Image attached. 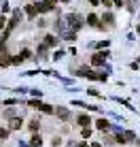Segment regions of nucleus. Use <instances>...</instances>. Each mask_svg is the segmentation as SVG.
Returning a JSON list of instances; mask_svg holds the SVG:
<instances>
[{
	"label": "nucleus",
	"instance_id": "23",
	"mask_svg": "<svg viewBox=\"0 0 140 147\" xmlns=\"http://www.w3.org/2000/svg\"><path fill=\"white\" fill-rule=\"evenodd\" d=\"M77 147H87V143H79Z\"/></svg>",
	"mask_w": 140,
	"mask_h": 147
},
{
	"label": "nucleus",
	"instance_id": "10",
	"mask_svg": "<svg viewBox=\"0 0 140 147\" xmlns=\"http://www.w3.org/2000/svg\"><path fill=\"white\" fill-rule=\"evenodd\" d=\"M26 13H28V17H34V15L38 13V7H28V9H26Z\"/></svg>",
	"mask_w": 140,
	"mask_h": 147
},
{
	"label": "nucleus",
	"instance_id": "22",
	"mask_svg": "<svg viewBox=\"0 0 140 147\" xmlns=\"http://www.w3.org/2000/svg\"><path fill=\"white\" fill-rule=\"evenodd\" d=\"M89 147H102V145H100V143H91V145H89Z\"/></svg>",
	"mask_w": 140,
	"mask_h": 147
},
{
	"label": "nucleus",
	"instance_id": "15",
	"mask_svg": "<svg viewBox=\"0 0 140 147\" xmlns=\"http://www.w3.org/2000/svg\"><path fill=\"white\" fill-rule=\"evenodd\" d=\"M113 19H115V17H113L111 13H106V15H104V22H106V24H113Z\"/></svg>",
	"mask_w": 140,
	"mask_h": 147
},
{
	"label": "nucleus",
	"instance_id": "19",
	"mask_svg": "<svg viewBox=\"0 0 140 147\" xmlns=\"http://www.w3.org/2000/svg\"><path fill=\"white\" fill-rule=\"evenodd\" d=\"M102 4H104V7H113V4H111V0H102Z\"/></svg>",
	"mask_w": 140,
	"mask_h": 147
},
{
	"label": "nucleus",
	"instance_id": "25",
	"mask_svg": "<svg viewBox=\"0 0 140 147\" xmlns=\"http://www.w3.org/2000/svg\"><path fill=\"white\" fill-rule=\"evenodd\" d=\"M59 2H68V0H59Z\"/></svg>",
	"mask_w": 140,
	"mask_h": 147
},
{
	"label": "nucleus",
	"instance_id": "3",
	"mask_svg": "<svg viewBox=\"0 0 140 147\" xmlns=\"http://www.w3.org/2000/svg\"><path fill=\"white\" fill-rule=\"evenodd\" d=\"M53 4H55V0H45V2H41V4H38V11H51V9H53Z\"/></svg>",
	"mask_w": 140,
	"mask_h": 147
},
{
	"label": "nucleus",
	"instance_id": "5",
	"mask_svg": "<svg viewBox=\"0 0 140 147\" xmlns=\"http://www.w3.org/2000/svg\"><path fill=\"white\" fill-rule=\"evenodd\" d=\"M96 126H98V130H108V128H111V124H108V119H98L96 121Z\"/></svg>",
	"mask_w": 140,
	"mask_h": 147
},
{
	"label": "nucleus",
	"instance_id": "11",
	"mask_svg": "<svg viewBox=\"0 0 140 147\" xmlns=\"http://www.w3.org/2000/svg\"><path fill=\"white\" fill-rule=\"evenodd\" d=\"M38 109H41L43 113H53V111H55L53 107H49V105H43V102H41V107H38Z\"/></svg>",
	"mask_w": 140,
	"mask_h": 147
},
{
	"label": "nucleus",
	"instance_id": "16",
	"mask_svg": "<svg viewBox=\"0 0 140 147\" xmlns=\"http://www.w3.org/2000/svg\"><path fill=\"white\" fill-rule=\"evenodd\" d=\"M4 115H7V117H13V115H15V109H7V111H4Z\"/></svg>",
	"mask_w": 140,
	"mask_h": 147
},
{
	"label": "nucleus",
	"instance_id": "24",
	"mask_svg": "<svg viewBox=\"0 0 140 147\" xmlns=\"http://www.w3.org/2000/svg\"><path fill=\"white\" fill-rule=\"evenodd\" d=\"M89 2H91V4H98V2H100V0H89Z\"/></svg>",
	"mask_w": 140,
	"mask_h": 147
},
{
	"label": "nucleus",
	"instance_id": "20",
	"mask_svg": "<svg viewBox=\"0 0 140 147\" xmlns=\"http://www.w3.org/2000/svg\"><path fill=\"white\" fill-rule=\"evenodd\" d=\"M113 2L117 4V7H121V4H123V0H113Z\"/></svg>",
	"mask_w": 140,
	"mask_h": 147
},
{
	"label": "nucleus",
	"instance_id": "4",
	"mask_svg": "<svg viewBox=\"0 0 140 147\" xmlns=\"http://www.w3.org/2000/svg\"><path fill=\"white\" fill-rule=\"evenodd\" d=\"M77 121H79V124L83 126V128H87V126L91 124V119H89V115H79V117H77Z\"/></svg>",
	"mask_w": 140,
	"mask_h": 147
},
{
	"label": "nucleus",
	"instance_id": "7",
	"mask_svg": "<svg viewBox=\"0 0 140 147\" xmlns=\"http://www.w3.org/2000/svg\"><path fill=\"white\" fill-rule=\"evenodd\" d=\"M45 45H47V47H55V45H57V38L53 36V34H49V36H45Z\"/></svg>",
	"mask_w": 140,
	"mask_h": 147
},
{
	"label": "nucleus",
	"instance_id": "2",
	"mask_svg": "<svg viewBox=\"0 0 140 147\" xmlns=\"http://www.w3.org/2000/svg\"><path fill=\"white\" fill-rule=\"evenodd\" d=\"M55 115H57L59 119H70V111L66 107H57L55 109Z\"/></svg>",
	"mask_w": 140,
	"mask_h": 147
},
{
	"label": "nucleus",
	"instance_id": "1",
	"mask_svg": "<svg viewBox=\"0 0 140 147\" xmlns=\"http://www.w3.org/2000/svg\"><path fill=\"white\" fill-rule=\"evenodd\" d=\"M106 55H108L106 51H104V53H102V51H100V53H93V55H91V64H96V66H100V64H104Z\"/></svg>",
	"mask_w": 140,
	"mask_h": 147
},
{
	"label": "nucleus",
	"instance_id": "13",
	"mask_svg": "<svg viewBox=\"0 0 140 147\" xmlns=\"http://www.w3.org/2000/svg\"><path fill=\"white\" fill-rule=\"evenodd\" d=\"M21 128V119H13L11 121V130H19Z\"/></svg>",
	"mask_w": 140,
	"mask_h": 147
},
{
	"label": "nucleus",
	"instance_id": "17",
	"mask_svg": "<svg viewBox=\"0 0 140 147\" xmlns=\"http://www.w3.org/2000/svg\"><path fill=\"white\" fill-rule=\"evenodd\" d=\"M89 134H91V130H89V126H87V128H83V136H85V139H87Z\"/></svg>",
	"mask_w": 140,
	"mask_h": 147
},
{
	"label": "nucleus",
	"instance_id": "18",
	"mask_svg": "<svg viewBox=\"0 0 140 147\" xmlns=\"http://www.w3.org/2000/svg\"><path fill=\"white\" fill-rule=\"evenodd\" d=\"M30 55H32V53H30L28 49H23V51H21V58H23V60H26V58H30Z\"/></svg>",
	"mask_w": 140,
	"mask_h": 147
},
{
	"label": "nucleus",
	"instance_id": "8",
	"mask_svg": "<svg viewBox=\"0 0 140 147\" xmlns=\"http://www.w3.org/2000/svg\"><path fill=\"white\" fill-rule=\"evenodd\" d=\"M41 143H43V139H41L36 132H34V136L30 139V145H32V147H41Z\"/></svg>",
	"mask_w": 140,
	"mask_h": 147
},
{
	"label": "nucleus",
	"instance_id": "9",
	"mask_svg": "<svg viewBox=\"0 0 140 147\" xmlns=\"http://www.w3.org/2000/svg\"><path fill=\"white\" fill-rule=\"evenodd\" d=\"M87 24H89V26H98V17H96V15H87Z\"/></svg>",
	"mask_w": 140,
	"mask_h": 147
},
{
	"label": "nucleus",
	"instance_id": "21",
	"mask_svg": "<svg viewBox=\"0 0 140 147\" xmlns=\"http://www.w3.org/2000/svg\"><path fill=\"white\" fill-rule=\"evenodd\" d=\"M4 28V17H0V30Z\"/></svg>",
	"mask_w": 140,
	"mask_h": 147
},
{
	"label": "nucleus",
	"instance_id": "12",
	"mask_svg": "<svg viewBox=\"0 0 140 147\" xmlns=\"http://www.w3.org/2000/svg\"><path fill=\"white\" fill-rule=\"evenodd\" d=\"M38 126H41V121H38V119H32V121H30V130H32V132H36Z\"/></svg>",
	"mask_w": 140,
	"mask_h": 147
},
{
	"label": "nucleus",
	"instance_id": "14",
	"mask_svg": "<svg viewBox=\"0 0 140 147\" xmlns=\"http://www.w3.org/2000/svg\"><path fill=\"white\" fill-rule=\"evenodd\" d=\"M9 136V130L7 128H0V139H7Z\"/></svg>",
	"mask_w": 140,
	"mask_h": 147
},
{
	"label": "nucleus",
	"instance_id": "6",
	"mask_svg": "<svg viewBox=\"0 0 140 147\" xmlns=\"http://www.w3.org/2000/svg\"><path fill=\"white\" fill-rule=\"evenodd\" d=\"M68 22L72 24V28H81V17H79V15H70Z\"/></svg>",
	"mask_w": 140,
	"mask_h": 147
}]
</instances>
